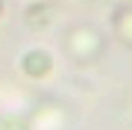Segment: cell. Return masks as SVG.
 <instances>
[{"label": "cell", "instance_id": "obj_1", "mask_svg": "<svg viewBox=\"0 0 132 130\" xmlns=\"http://www.w3.org/2000/svg\"><path fill=\"white\" fill-rule=\"evenodd\" d=\"M0 12H3V0H0Z\"/></svg>", "mask_w": 132, "mask_h": 130}]
</instances>
